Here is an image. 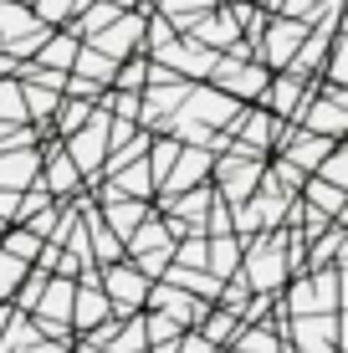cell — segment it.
I'll return each mask as SVG.
<instances>
[{"label":"cell","mask_w":348,"mask_h":353,"mask_svg":"<svg viewBox=\"0 0 348 353\" xmlns=\"http://www.w3.org/2000/svg\"><path fill=\"white\" fill-rule=\"evenodd\" d=\"M174 353H215V343L205 333H200V327H185V333H179V348Z\"/></svg>","instance_id":"obj_34"},{"label":"cell","mask_w":348,"mask_h":353,"mask_svg":"<svg viewBox=\"0 0 348 353\" xmlns=\"http://www.w3.org/2000/svg\"><path fill=\"white\" fill-rule=\"evenodd\" d=\"M287 266H292V256H287V246H282V236H272V241H256V246H246V272H241V282L251 292H277L282 287V276H287Z\"/></svg>","instance_id":"obj_3"},{"label":"cell","mask_w":348,"mask_h":353,"mask_svg":"<svg viewBox=\"0 0 348 353\" xmlns=\"http://www.w3.org/2000/svg\"><path fill=\"white\" fill-rule=\"evenodd\" d=\"M277 143L287 149L282 159H287V164H297L303 174H318V164L328 159V149H333V139H323V133H313V128H303V133H287V128H282V139H277Z\"/></svg>","instance_id":"obj_12"},{"label":"cell","mask_w":348,"mask_h":353,"mask_svg":"<svg viewBox=\"0 0 348 353\" xmlns=\"http://www.w3.org/2000/svg\"><path fill=\"white\" fill-rule=\"evenodd\" d=\"M205 266H210V276H221V282H225V276H236V266H241V241H231L225 230L215 241L205 236Z\"/></svg>","instance_id":"obj_19"},{"label":"cell","mask_w":348,"mask_h":353,"mask_svg":"<svg viewBox=\"0 0 348 353\" xmlns=\"http://www.w3.org/2000/svg\"><path fill=\"white\" fill-rule=\"evenodd\" d=\"M36 57H41V67L67 72L72 62H77V36H72V31H62V36H46V41L36 46Z\"/></svg>","instance_id":"obj_20"},{"label":"cell","mask_w":348,"mask_h":353,"mask_svg":"<svg viewBox=\"0 0 348 353\" xmlns=\"http://www.w3.org/2000/svg\"><path fill=\"white\" fill-rule=\"evenodd\" d=\"M77 174H82V169L72 164V154L62 149V154H52V164H46L41 190H46V194H67V190H77Z\"/></svg>","instance_id":"obj_22"},{"label":"cell","mask_w":348,"mask_h":353,"mask_svg":"<svg viewBox=\"0 0 348 353\" xmlns=\"http://www.w3.org/2000/svg\"><path fill=\"white\" fill-rule=\"evenodd\" d=\"M26 282V261L21 256H10L6 246H0V302H10L16 297V287Z\"/></svg>","instance_id":"obj_26"},{"label":"cell","mask_w":348,"mask_h":353,"mask_svg":"<svg viewBox=\"0 0 348 353\" xmlns=\"http://www.w3.org/2000/svg\"><path fill=\"white\" fill-rule=\"evenodd\" d=\"M328 77L348 88V36H343V46H338V52H333V62H328Z\"/></svg>","instance_id":"obj_35"},{"label":"cell","mask_w":348,"mask_h":353,"mask_svg":"<svg viewBox=\"0 0 348 353\" xmlns=\"http://www.w3.org/2000/svg\"><path fill=\"white\" fill-rule=\"evenodd\" d=\"M36 164H41V154H36L31 143H26V149H0V190L21 194L26 185H36V174H41Z\"/></svg>","instance_id":"obj_15"},{"label":"cell","mask_w":348,"mask_h":353,"mask_svg":"<svg viewBox=\"0 0 348 353\" xmlns=\"http://www.w3.org/2000/svg\"><path fill=\"white\" fill-rule=\"evenodd\" d=\"M67 154H72V164H77L82 174L103 169L98 159L108 154V118H92V123H82L77 133H67Z\"/></svg>","instance_id":"obj_10"},{"label":"cell","mask_w":348,"mask_h":353,"mask_svg":"<svg viewBox=\"0 0 348 353\" xmlns=\"http://www.w3.org/2000/svg\"><path fill=\"white\" fill-rule=\"evenodd\" d=\"M215 0H159V10L164 16H179V21H190V16H200V10H210Z\"/></svg>","instance_id":"obj_33"},{"label":"cell","mask_w":348,"mask_h":353,"mask_svg":"<svg viewBox=\"0 0 348 353\" xmlns=\"http://www.w3.org/2000/svg\"><path fill=\"white\" fill-rule=\"evenodd\" d=\"M143 221H149V205H143L139 194H113V200H108V225H113L118 241H128Z\"/></svg>","instance_id":"obj_17"},{"label":"cell","mask_w":348,"mask_h":353,"mask_svg":"<svg viewBox=\"0 0 348 353\" xmlns=\"http://www.w3.org/2000/svg\"><path fill=\"white\" fill-rule=\"evenodd\" d=\"M210 77H215V88L231 92L236 103H256V97H267L272 72H267V62H256V57H225V62H215Z\"/></svg>","instance_id":"obj_2"},{"label":"cell","mask_w":348,"mask_h":353,"mask_svg":"<svg viewBox=\"0 0 348 353\" xmlns=\"http://www.w3.org/2000/svg\"><path fill=\"white\" fill-rule=\"evenodd\" d=\"M143 82H149V62L134 52V62L118 67V88H123V92H143Z\"/></svg>","instance_id":"obj_31"},{"label":"cell","mask_w":348,"mask_h":353,"mask_svg":"<svg viewBox=\"0 0 348 353\" xmlns=\"http://www.w3.org/2000/svg\"><path fill=\"white\" fill-rule=\"evenodd\" d=\"M77 82H88V88H98L103 77H113V57H103L98 46H88V52H77Z\"/></svg>","instance_id":"obj_24"},{"label":"cell","mask_w":348,"mask_h":353,"mask_svg":"<svg viewBox=\"0 0 348 353\" xmlns=\"http://www.w3.org/2000/svg\"><path fill=\"white\" fill-rule=\"evenodd\" d=\"M333 302H338V272H328V266H318L313 276H303L292 292H287V307L303 318V312H333Z\"/></svg>","instance_id":"obj_6"},{"label":"cell","mask_w":348,"mask_h":353,"mask_svg":"<svg viewBox=\"0 0 348 353\" xmlns=\"http://www.w3.org/2000/svg\"><path fill=\"white\" fill-rule=\"evenodd\" d=\"M143 31H149V16H113L98 31V41H92V46H98L103 57H113V62H123V57L143 52Z\"/></svg>","instance_id":"obj_7"},{"label":"cell","mask_w":348,"mask_h":353,"mask_svg":"<svg viewBox=\"0 0 348 353\" xmlns=\"http://www.w3.org/2000/svg\"><path fill=\"white\" fill-rule=\"evenodd\" d=\"M72 292H77V282H72V276H46L41 297H36V307H31L41 333L67 338V327H72Z\"/></svg>","instance_id":"obj_5"},{"label":"cell","mask_w":348,"mask_h":353,"mask_svg":"<svg viewBox=\"0 0 348 353\" xmlns=\"http://www.w3.org/2000/svg\"><path fill=\"white\" fill-rule=\"evenodd\" d=\"M303 103H307V77H303V72H292V67H282L277 77L267 82V108L277 118H292Z\"/></svg>","instance_id":"obj_14"},{"label":"cell","mask_w":348,"mask_h":353,"mask_svg":"<svg viewBox=\"0 0 348 353\" xmlns=\"http://www.w3.org/2000/svg\"><path fill=\"white\" fill-rule=\"evenodd\" d=\"M21 353V348H16ZM31 353H62V343H41V338H36V343H31Z\"/></svg>","instance_id":"obj_36"},{"label":"cell","mask_w":348,"mask_h":353,"mask_svg":"<svg viewBox=\"0 0 348 353\" xmlns=\"http://www.w3.org/2000/svg\"><path fill=\"white\" fill-rule=\"evenodd\" d=\"M113 6H118V10H123V6H128V10H134V6H139V0H113Z\"/></svg>","instance_id":"obj_37"},{"label":"cell","mask_w":348,"mask_h":353,"mask_svg":"<svg viewBox=\"0 0 348 353\" xmlns=\"http://www.w3.org/2000/svg\"><path fill=\"white\" fill-rule=\"evenodd\" d=\"M0 246H6L10 256H21V261H36L46 241L36 236V230H0Z\"/></svg>","instance_id":"obj_25"},{"label":"cell","mask_w":348,"mask_h":353,"mask_svg":"<svg viewBox=\"0 0 348 353\" xmlns=\"http://www.w3.org/2000/svg\"><path fill=\"white\" fill-rule=\"evenodd\" d=\"M210 154L205 149H200V143H195V149H179V159H174V169H170V179H164V194H185V190H195L200 185V179H205L210 174Z\"/></svg>","instance_id":"obj_16"},{"label":"cell","mask_w":348,"mask_h":353,"mask_svg":"<svg viewBox=\"0 0 348 353\" xmlns=\"http://www.w3.org/2000/svg\"><path fill=\"white\" fill-rule=\"evenodd\" d=\"M113 318V302H108V292L98 276H82V287L72 292V327L77 333H92V327H103Z\"/></svg>","instance_id":"obj_8"},{"label":"cell","mask_w":348,"mask_h":353,"mask_svg":"<svg viewBox=\"0 0 348 353\" xmlns=\"http://www.w3.org/2000/svg\"><path fill=\"white\" fill-rule=\"evenodd\" d=\"M103 292H108V302H113V312L123 318V312H143V302H149V287H154V276H143L134 261H108L103 266Z\"/></svg>","instance_id":"obj_1"},{"label":"cell","mask_w":348,"mask_h":353,"mask_svg":"<svg viewBox=\"0 0 348 353\" xmlns=\"http://www.w3.org/2000/svg\"><path fill=\"white\" fill-rule=\"evenodd\" d=\"M287 353H338V318H333V312H323V318H303L292 327Z\"/></svg>","instance_id":"obj_11"},{"label":"cell","mask_w":348,"mask_h":353,"mask_svg":"<svg viewBox=\"0 0 348 353\" xmlns=\"http://www.w3.org/2000/svg\"><path fill=\"white\" fill-rule=\"evenodd\" d=\"M143 307L170 312L174 323H200V318H205V307L195 302V292H185V287H174V282H154V287H149V302H143Z\"/></svg>","instance_id":"obj_13"},{"label":"cell","mask_w":348,"mask_h":353,"mask_svg":"<svg viewBox=\"0 0 348 353\" xmlns=\"http://www.w3.org/2000/svg\"><path fill=\"white\" fill-rule=\"evenodd\" d=\"M307 31H313L307 21H292V16H272V21H267V36H261V46H256V57H261L267 67H277V72H282V67H292V57L303 52Z\"/></svg>","instance_id":"obj_4"},{"label":"cell","mask_w":348,"mask_h":353,"mask_svg":"<svg viewBox=\"0 0 348 353\" xmlns=\"http://www.w3.org/2000/svg\"><path fill=\"white\" fill-rule=\"evenodd\" d=\"M16 6H26V0H16Z\"/></svg>","instance_id":"obj_39"},{"label":"cell","mask_w":348,"mask_h":353,"mask_svg":"<svg viewBox=\"0 0 348 353\" xmlns=\"http://www.w3.org/2000/svg\"><path fill=\"white\" fill-rule=\"evenodd\" d=\"M195 26V41H205L210 52L215 46H236L241 41V26H236V16L225 10V16H200V21H190Z\"/></svg>","instance_id":"obj_18"},{"label":"cell","mask_w":348,"mask_h":353,"mask_svg":"<svg viewBox=\"0 0 348 353\" xmlns=\"http://www.w3.org/2000/svg\"><path fill=\"white\" fill-rule=\"evenodd\" d=\"M343 10H348V6H343ZM338 26H343V31H348V16H338Z\"/></svg>","instance_id":"obj_38"},{"label":"cell","mask_w":348,"mask_h":353,"mask_svg":"<svg viewBox=\"0 0 348 353\" xmlns=\"http://www.w3.org/2000/svg\"><path fill=\"white\" fill-rule=\"evenodd\" d=\"M318 174L328 179V185H338V190H348V143H343V149H338V143H333V149H328V159L318 164Z\"/></svg>","instance_id":"obj_28"},{"label":"cell","mask_w":348,"mask_h":353,"mask_svg":"<svg viewBox=\"0 0 348 353\" xmlns=\"http://www.w3.org/2000/svg\"><path fill=\"white\" fill-rule=\"evenodd\" d=\"M215 179H221V194L231 205H241V200H251L256 194V185H261V159H221L215 164Z\"/></svg>","instance_id":"obj_9"},{"label":"cell","mask_w":348,"mask_h":353,"mask_svg":"<svg viewBox=\"0 0 348 353\" xmlns=\"http://www.w3.org/2000/svg\"><path fill=\"white\" fill-rule=\"evenodd\" d=\"M174 266H205V236H190L174 246Z\"/></svg>","instance_id":"obj_32"},{"label":"cell","mask_w":348,"mask_h":353,"mask_svg":"<svg viewBox=\"0 0 348 353\" xmlns=\"http://www.w3.org/2000/svg\"><path fill=\"white\" fill-rule=\"evenodd\" d=\"M195 327H200V333L210 338L215 348H221V343H236V333H241V318H236L231 307H215V312L205 307V318H200Z\"/></svg>","instance_id":"obj_21"},{"label":"cell","mask_w":348,"mask_h":353,"mask_svg":"<svg viewBox=\"0 0 348 353\" xmlns=\"http://www.w3.org/2000/svg\"><path fill=\"white\" fill-rule=\"evenodd\" d=\"M103 348H108V353H149V333H143V318H134L128 327H113Z\"/></svg>","instance_id":"obj_23"},{"label":"cell","mask_w":348,"mask_h":353,"mask_svg":"<svg viewBox=\"0 0 348 353\" xmlns=\"http://www.w3.org/2000/svg\"><path fill=\"white\" fill-rule=\"evenodd\" d=\"M0 123H31V118H26V97H21V82H0Z\"/></svg>","instance_id":"obj_27"},{"label":"cell","mask_w":348,"mask_h":353,"mask_svg":"<svg viewBox=\"0 0 348 353\" xmlns=\"http://www.w3.org/2000/svg\"><path fill=\"white\" fill-rule=\"evenodd\" d=\"M82 10V0H36V16L46 21V26H62V21H72Z\"/></svg>","instance_id":"obj_30"},{"label":"cell","mask_w":348,"mask_h":353,"mask_svg":"<svg viewBox=\"0 0 348 353\" xmlns=\"http://www.w3.org/2000/svg\"><path fill=\"white\" fill-rule=\"evenodd\" d=\"M174 159H179V143H174V139H159V143H154V159H149V174H154V185H164V179H170Z\"/></svg>","instance_id":"obj_29"}]
</instances>
